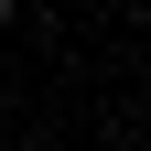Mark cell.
<instances>
[{"label":"cell","mask_w":151,"mask_h":151,"mask_svg":"<svg viewBox=\"0 0 151 151\" xmlns=\"http://www.w3.org/2000/svg\"><path fill=\"white\" fill-rule=\"evenodd\" d=\"M0 32H11V0H0Z\"/></svg>","instance_id":"cell-1"}]
</instances>
